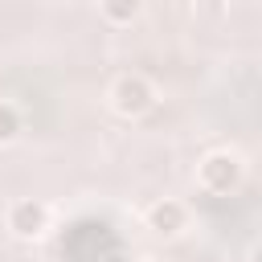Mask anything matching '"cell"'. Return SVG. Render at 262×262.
Here are the masks:
<instances>
[{"mask_svg":"<svg viewBox=\"0 0 262 262\" xmlns=\"http://www.w3.org/2000/svg\"><path fill=\"white\" fill-rule=\"evenodd\" d=\"M139 12H143V8H139V0H102V4H98V16H102L111 29H123V25H131Z\"/></svg>","mask_w":262,"mask_h":262,"instance_id":"5","label":"cell"},{"mask_svg":"<svg viewBox=\"0 0 262 262\" xmlns=\"http://www.w3.org/2000/svg\"><path fill=\"white\" fill-rule=\"evenodd\" d=\"M20 131H25V115H20V106L8 102V98H0V147L16 143Z\"/></svg>","mask_w":262,"mask_h":262,"instance_id":"6","label":"cell"},{"mask_svg":"<svg viewBox=\"0 0 262 262\" xmlns=\"http://www.w3.org/2000/svg\"><path fill=\"white\" fill-rule=\"evenodd\" d=\"M143 221H147V229H151L156 237H180V233L188 229V205H184L180 196H160V201L147 205Z\"/></svg>","mask_w":262,"mask_h":262,"instance_id":"4","label":"cell"},{"mask_svg":"<svg viewBox=\"0 0 262 262\" xmlns=\"http://www.w3.org/2000/svg\"><path fill=\"white\" fill-rule=\"evenodd\" d=\"M106 102H111V111H115L119 119H143V115L156 111L160 94H156V82H151L147 74L127 70V74H119V78L106 86Z\"/></svg>","mask_w":262,"mask_h":262,"instance_id":"1","label":"cell"},{"mask_svg":"<svg viewBox=\"0 0 262 262\" xmlns=\"http://www.w3.org/2000/svg\"><path fill=\"white\" fill-rule=\"evenodd\" d=\"M49 225H53V209L41 196H16L4 209V229L16 242H41L49 233Z\"/></svg>","mask_w":262,"mask_h":262,"instance_id":"3","label":"cell"},{"mask_svg":"<svg viewBox=\"0 0 262 262\" xmlns=\"http://www.w3.org/2000/svg\"><path fill=\"white\" fill-rule=\"evenodd\" d=\"M242 180H246V160L229 147H213L196 164V188L209 196H229L242 188Z\"/></svg>","mask_w":262,"mask_h":262,"instance_id":"2","label":"cell"}]
</instances>
